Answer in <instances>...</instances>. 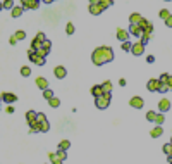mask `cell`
Returning <instances> with one entry per match:
<instances>
[{
  "mask_svg": "<svg viewBox=\"0 0 172 164\" xmlns=\"http://www.w3.org/2000/svg\"><path fill=\"white\" fill-rule=\"evenodd\" d=\"M36 2H40V0H36Z\"/></svg>",
  "mask_w": 172,
  "mask_h": 164,
  "instance_id": "cell-56",
  "label": "cell"
},
{
  "mask_svg": "<svg viewBox=\"0 0 172 164\" xmlns=\"http://www.w3.org/2000/svg\"><path fill=\"white\" fill-rule=\"evenodd\" d=\"M169 109H171V100H169V99H162V100L158 102V111L164 114V112H167Z\"/></svg>",
  "mask_w": 172,
  "mask_h": 164,
  "instance_id": "cell-7",
  "label": "cell"
},
{
  "mask_svg": "<svg viewBox=\"0 0 172 164\" xmlns=\"http://www.w3.org/2000/svg\"><path fill=\"white\" fill-rule=\"evenodd\" d=\"M100 5H102L103 9H109V7L112 5V0H100Z\"/></svg>",
  "mask_w": 172,
  "mask_h": 164,
  "instance_id": "cell-38",
  "label": "cell"
},
{
  "mask_svg": "<svg viewBox=\"0 0 172 164\" xmlns=\"http://www.w3.org/2000/svg\"><path fill=\"white\" fill-rule=\"evenodd\" d=\"M157 112H155V111H148V112H146V121H151V123H155V121H157Z\"/></svg>",
  "mask_w": 172,
  "mask_h": 164,
  "instance_id": "cell-24",
  "label": "cell"
},
{
  "mask_svg": "<svg viewBox=\"0 0 172 164\" xmlns=\"http://www.w3.org/2000/svg\"><path fill=\"white\" fill-rule=\"evenodd\" d=\"M127 38H129V31H126V29H117V40H121L124 43V41H127Z\"/></svg>",
  "mask_w": 172,
  "mask_h": 164,
  "instance_id": "cell-13",
  "label": "cell"
},
{
  "mask_svg": "<svg viewBox=\"0 0 172 164\" xmlns=\"http://www.w3.org/2000/svg\"><path fill=\"white\" fill-rule=\"evenodd\" d=\"M57 156H59V159H60V161H66V157H67V154H66V150H60V149L57 150Z\"/></svg>",
  "mask_w": 172,
  "mask_h": 164,
  "instance_id": "cell-41",
  "label": "cell"
},
{
  "mask_svg": "<svg viewBox=\"0 0 172 164\" xmlns=\"http://www.w3.org/2000/svg\"><path fill=\"white\" fill-rule=\"evenodd\" d=\"M36 87H38L40 90H43V92H45V90H48V80H45L43 76L36 78Z\"/></svg>",
  "mask_w": 172,
  "mask_h": 164,
  "instance_id": "cell-12",
  "label": "cell"
},
{
  "mask_svg": "<svg viewBox=\"0 0 172 164\" xmlns=\"http://www.w3.org/2000/svg\"><path fill=\"white\" fill-rule=\"evenodd\" d=\"M141 19H143V16H141V14H138V12H134V14H131V16H129V23H131V24H139Z\"/></svg>",
  "mask_w": 172,
  "mask_h": 164,
  "instance_id": "cell-17",
  "label": "cell"
},
{
  "mask_svg": "<svg viewBox=\"0 0 172 164\" xmlns=\"http://www.w3.org/2000/svg\"><path fill=\"white\" fill-rule=\"evenodd\" d=\"M36 54L41 55V57H47V55H48V50H45V48H40V50H38Z\"/></svg>",
  "mask_w": 172,
  "mask_h": 164,
  "instance_id": "cell-45",
  "label": "cell"
},
{
  "mask_svg": "<svg viewBox=\"0 0 172 164\" xmlns=\"http://www.w3.org/2000/svg\"><path fill=\"white\" fill-rule=\"evenodd\" d=\"M129 105L131 107H134V109H141V107H144V102H143L141 97H131Z\"/></svg>",
  "mask_w": 172,
  "mask_h": 164,
  "instance_id": "cell-4",
  "label": "cell"
},
{
  "mask_svg": "<svg viewBox=\"0 0 172 164\" xmlns=\"http://www.w3.org/2000/svg\"><path fill=\"white\" fill-rule=\"evenodd\" d=\"M131 48H133V43H131V41H124V43H122V50L129 52Z\"/></svg>",
  "mask_w": 172,
  "mask_h": 164,
  "instance_id": "cell-40",
  "label": "cell"
},
{
  "mask_svg": "<svg viewBox=\"0 0 172 164\" xmlns=\"http://www.w3.org/2000/svg\"><path fill=\"white\" fill-rule=\"evenodd\" d=\"M40 48H43V43H41V41H38L36 38H34V40L31 41V50H34V52H38Z\"/></svg>",
  "mask_w": 172,
  "mask_h": 164,
  "instance_id": "cell-25",
  "label": "cell"
},
{
  "mask_svg": "<svg viewBox=\"0 0 172 164\" xmlns=\"http://www.w3.org/2000/svg\"><path fill=\"white\" fill-rule=\"evenodd\" d=\"M102 88H103V93H112V81H103L102 83Z\"/></svg>",
  "mask_w": 172,
  "mask_h": 164,
  "instance_id": "cell-21",
  "label": "cell"
},
{
  "mask_svg": "<svg viewBox=\"0 0 172 164\" xmlns=\"http://www.w3.org/2000/svg\"><path fill=\"white\" fill-rule=\"evenodd\" d=\"M158 16H160L162 19H165V21H167V19H169V17H171V12H169V9H162Z\"/></svg>",
  "mask_w": 172,
  "mask_h": 164,
  "instance_id": "cell-29",
  "label": "cell"
},
{
  "mask_svg": "<svg viewBox=\"0 0 172 164\" xmlns=\"http://www.w3.org/2000/svg\"><path fill=\"white\" fill-rule=\"evenodd\" d=\"M21 5L24 9H38V2L36 0H21Z\"/></svg>",
  "mask_w": 172,
  "mask_h": 164,
  "instance_id": "cell-11",
  "label": "cell"
},
{
  "mask_svg": "<svg viewBox=\"0 0 172 164\" xmlns=\"http://www.w3.org/2000/svg\"><path fill=\"white\" fill-rule=\"evenodd\" d=\"M165 83H167V85H169V88L172 90V76L171 74H169V78H167V81H165Z\"/></svg>",
  "mask_w": 172,
  "mask_h": 164,
  "instance_id": "cell-47",
  "label": "cell"
},
{
  "mask_svg": "<svg viewBox=\"0 0 172 164\" xmlns=\"http://www.w3.org/2000/svg\"><path fill=\"white\" fill-rule=\"evenodd\" d=\"M36 117H38V114H36L34 111H28V112H26V119H28V123H33V121H36Z\"/></svg>",
  "mask_w": 172,
  "mask_h": 164,
  "instance_id": "cell-23",
  "label": "cell"
},
{
  "mask_svg": "<svg viewBox=\"0 0 172 164\" xmlns=\"http://www.w3.org/2000/svg\"><path fill=\"white\" fill-rule=\"evenodd\" d=\"M22 11H24V7H22V5H16L10 14H12V17H19L21 14H22Z\"/></svg>",
  "mask_w": 172,
  "mask_h": 164,
  "instance_id": "cell-22",
  "label": "cell"
},
{
  "mask_svg": "<svg viewBox=\"0 0 172 164\" xmlns=\"http://www.w3.org/2000/svg\"><path fill=\"white\" fill-rule=\"evenodd\" d=\"M100 4V0H89V5H98Z\"/></svg>",
  "mask_w": 172,
  "mask_h": 164,
  "instance_id": "cell-51",
  "label": "cell"
},
{
  "mask_svg": "<svg viewBox=\"0 0 172 164\" xmlns=\"http://www.w3.org/2000/svg\"><path fill=\"white\" fill-rule=\"evenodd\" d=\"M2 7H4L5 11H7V9H10V11H12L16 5H14V0H4V2H2Z\"/></svg>",
  "mask_w": 172,
  "mask_h": 164,
  "instance_id": "cell-27",
  "label": "cell"
},
{
  "mask_svg": "<svg viewBox=\"0 0 172 164\" xmlns=\"http://www.w3.org/2000/svg\"><path fill=\"white\" fill-rule=\"evenodd\" d=\"M43 48L50 52V48H52V43H50V40H45V41H43Z\"/></svg>",
  "mask_w": 172,
  "mask_h": 164,
  "instance_id": "cell-44",
  "label": "cell"
},
{
  "mask_svg": "<svg viewBox=\"0 0 172 164\" xmlns=\"http://www.w3.org/2000/svg\"><path fill=\"white\" fill-rule=\"evenodd\" d=\"M119 85H121V87H126V80H119Z\"/></svg>",
  "mask_w": 172,
  "mask_h": 164,
  "instance_id": "cell-53",
  "label": "cell"
},
{
  "mask_svg": "<svg viewBox=\"0 0 172 164\" xmlns=\"http://www.w3.org/2000/svg\"><path fill=\"white\" fill-rule=\"evenodd\" d=\"M43 2H45V4H52V2H54V0H43Z\"/></svg>",
  "mask_w": 172,
  "mask_h": 164,
  "instance_id": "cell-54",
  "label": "cell"
},
{
  "mask_svg": "<svg viewBox=\"0 0 172 164\" xmlns=\"http://www.w3.org/2000/svg\"><path fill=\"white\" fill-rule=\"evenodd\" d=\"M34 38H36L38 41H41V43H43V41L47 40V36H45V33H38L36 36H34Z\"/></svg>",
  "mask_w": 172,
  "mask_h": 164,
  "instance_id": "cell-43",
  "label": "cell"
},
{
  "mask_svg": "<svg viewBox=\"0 0 172 164\" xmlns=\"http://www.w3.org/2000/svg\"><path fill=\"white\" fill-rule=\"evenodd\" d=\"M146 88L150 90V92H158V90H160V80L151 78L150 81H148V85H146Z\"/></svg>",
  "mask_w": 172,
  "mask_h": 164,
  "instance_id": "cell-6",
  "label": "cell"
},
{
  "mask_svg": "<svg viewBox=\"0 0 172 164\" xmlns=\"http://www.w3.org/2000/svg\"><path fill=\"white\" fill-rule=\"evenodd\" d=\"M2 100L5 104H14L17 100V97L14 95V93H10V92H4V93H2Z\"/></svg>",
  "mask_w": 172,
  "mask_h": 164,
  "instance_id": "cell-8",
  "label": "cell"
},
{
  "mask_svg": "<svg viewBox=\"0 0 172 164\" xmlns=\"http://www.w3.org/2000/svg\"><path fill=\"white\" fill-rule=\"evenodd\" d=\"M146 61L151 64V62H155V57H153V55H148V57H146Z\"/></svg>",
  "mask_w": 172,
  "mask_h": 164,
  "instance_id": "cell-50",
  "label": "cell"
},
{
  "mask_svg": "<svg viewBox=\"0 0 172 164\" xmlns=\"http://www.w3.org/2000/svg\"><path fill=\"white\" fill-rule=\"evenodd\" d=\"M150 135H151L153 138L162 137V135H164V130H162V126H155V128H153V130L150 131Z\"/></svg>",
  "mask_w": 172,
  "mask_h": 164,
  "instance_id": "cell-20",
  "label": "cell"
},
{
  "mask_svg": "<svg viewBox=\"0 0 172 164\" xmlns=\"http://www.w3.org/2000/svg\"><path fill=\"white\" fill-rule=\"evenodd\" d=\"M43 97H45L47 100H50V99H54V92H52L50 88H48V90H45V92H43Z\"/></svg>",
  "mask_w": 172,
  "mask_h": 164,
  "instance_id": "cell-36",
  "label": "cell"
},
{
  "mask_svg": "<svg viewBox=\"0 0 172 164\" xmlns=\"http://www.w3.org/2000/svg\"><path fill=\"white\" fill-rule=\"evenodd\" d=\"M167 78H169V74H167V73H164V74L160 76L158 80H160V81H162V83H165V81H167Z\"/></svg>",
  "mask_w": 172,
  "mask_h": 164,
  "instance_id": "cell-46",
  "label": "cell"
},
{
  "mask_svg": "<svg viewBox=\"0 0 172 164\" xmlns=\"http://www.w3.org/2000/svg\"><path fill=\"white\" fill-rule=\"evenodd\" d=\"M9 43H10V45H16V43H17V38H16V36L9 38Z\"/></svg>",
  "mask_w": 172,
  "mask_h": 164,
  "instance_id": "cell-48",
  "label": "cell"
},
{
  "mask_svg": "<svg viewBox=\"0 0 172 164\" xmlns=\"http://www.w3.org/2000/svg\"><path fill=\"white\" fill-rule=\"evenodd\" d=\"M5 111L9 112V114H12V112H14V107H10V105H7V107H5Z\"/></svg>",
  "mask_w": 172,
  "mask_h": 164,
  "instance_id": "cell-52",
  "label": "cell"
},
{
  "mask_svg": "<svg viewBox=\"0 0 172 164\" xmlns=\"http://www.w3.org/2000/svg\"><path fill=\"white\" fill-rule=\"evenodd\" d=\"M102 50H103V55H105V61L107 62H110L114 59V50L110 47H102Z\"/></svg>",
  "mask_w": 172,
  "mask_h": 164,
  "instance_id": "cell-14",
  "label": "cell"
},
{
  "mask_svg": "<svg viewBox=\"0 0 172 164\" xmlns=\"http://www.w3.org/2000/svg\"><path fill=\"white\" fill-rule=\"evenodd\" d=\"M169 85H167V83H162L160 81V90H158V92H162V93H165V92H169Z\"/></svg>",
  "mask_w": 172,
  "mask_h": 164,
  "instance_id": "cell-39",
  "label": "cell"
},
{
  "mask_svg": "<svg viewBox=\"0 0 172 164\" xmlns=\"http://www.w3.org/2000/svg\"><path fill=\"white\" fill-rule=\"evenodd\" d=\"M91 61H93L95 66H103V64L107 62V61H105V55H103L102 47L95 48V52H93V55H91Z\"/></svg>",
  "mask_w": 172,
  "mask_h": 164,
  "instance_id": "cell-1",
  "label": "cell"
},
{
  "mask_svg": "<svg viewBox=\"0 0 172 164\" xmlns=\"http://www.w3.org/2000/svg\"><path fill=\"white\" fill-rule=\"evenodd\" d=\"M155 123H157V126H162V124L165 123V117H164V114H162V112H158L157 121H155Z\"/></svg>",
  "mask_w": 172,
  "mask_h": 164,
  "instance_id": "cell-33",
  "label": "cell"
},
{
  "mask_svg": "<svg viewBox=\"0 0 172 164\" xmlns=\"http://www.w3.org/2000/svg\"><path fill=\"white\" fill-rule=\"evenodd\" d=\"M129 33L134 35V36H139L141 38V35H143V29L139 24H129Z\"/></svg>",
  "mask_w": 172,
  "mask_h": 164,
  "instance_id": "cell-10",
  "label": "cell"
},
{
  "mask_svg": "<svg viewBox=\"0 0 172 164\" xmlns=\"http://www.w3.org/2000/svg\"><path fill=\"white\" fill-rule=\"evenodd\" d=\"M28 124H29V133L31 135H34L36 131H40V128H41V124L38 121H33V123H28Z\"/></svg>",
  "mask_w": 172,
  "mask_h": 164,
  "instance_id": "cell-19",
  "label": "cell"
},
{
  "mask_svg": "<svg viewBox=\"0 0 172 164\" xmlns=\"http://www.w3.org/2000/svg\"><path fill=\"white\" fill-rule=\"evenodd\" d=\"M131 52L133 55H141L144 52V43L141 41H136V43H133V48H131Z\"/></svg>",
  "mask_w": 172,
  "mask_h": 164,
  "instance_id": "cell-5",
  "label": "cell"
},
{
  "mask_svg": "<svg viewBox=\"0 0 172 164\" xmlns=\"http://www.w3.org/2000/svg\"><path fill=\"white\" fill-rule=\"evenodd\" d=\"M48 130H50V124H48V121H47V123H41V128H40V131H43V133H47Z\"/></svg>",
  "mask_w": 172,
  "mask_h": 164,
  "instance_id": "cell-42",
  "label": "cell"
},
{
  "mask_svg": "<svg viewBox=\"0 0 172 164\" xmlns=\"http://www.w3.org/2000/svg\"><path fill=\"white\" fill-rule=\"evenodd\" d=\"M36 121H38V123H47V116H45V114H43V112H38V117H36Z\"/></svg>",
  "mask_w": 172,
  "mask_h": 164,
  "instance_id": "cell-35",
  "label": "cell"
},
{
  "mask_svg": "<svg viewBox=\"0 0 172 164\" xmlns=\"http://www.w3.org/2000/svg\"><path fill=\"white\" fill-rule=\"evenodd\" d=\"M165 24H167L169 28H172V16H171V17H169L167 21H165Z\"/></svg>",
  "mask_w": 172,
  "mask_h": 164,
  "instance_id": "cell-49",
  "label": "cell"
},
{
  "mask_svg": "<svg viewBox=\"0 0 172 164\" xmlns=\"http://www.w3.org/2000/svg\"><path fill=\"white\" fill-rule=\"evenodd\" d=\"M48 104H50V107H59V105H60V100H59L57 97H54V99L48 100Z\"/></svg>",
  "mask_w": 172,
  "mask_h": 164,
  "instance_id": "cell-31",
  "label": "cell"
},
{
  "mask_svg": "<svg viewBox=\"0 0 172 164\" xmlns=\"http://www.w3.org/2000/svg\"><path fill=\"white\" fill-rule=\"evenodd\" d=\"M171 144H172V140H171Z\"/></svg>",
  "mask_w": 172,
  "mask_h": 164,
  "instance_id": "cell-57",
  "label": "cell"
},
{
  "mask_svg": "<svg viewBox=\"0 0 172 164\" xmlns=\"http://www.w3.org/2000/svg\"><path fill=\"white\" fill-rule=\"evenodd\" d=\"M162 150L167 154V157H169V156H172V144H165L164 147H162Z\"/></svg>",
  "mask_w": 172,
  "mask_h": 164,
  "instance_id": "cell-30",
  "label": "cell"
},
{
  "mask_svg": "<svg viewBox=\"0 0 172 164\" xmlns=\"http://www.w3.org/2000/svg\"><path fill=\"white\" fill-rule=\"evenodd\" d=\"M88 11H89V14H93V16H98V14H102V11H105L100 4L98 5H89L88 7Z\"/></svg>",
  "mask_w": 172,
  "mask_h": 164,
  "instance_id": "cell-16",
  "label": "cell"
},
{
  "mask_svg": "<svg viewBox=\"0 0 172 164\" xmlns=\"http://www.w3.org/2000/svg\"><path fill=\"white\" fill-rule=\"evenodd\" d=\"M69 147H71V142H69V140H62L60 144H59V149H60V150H67Z\"/></svg>",
  "mask_w": 172,
  "mask_h": 164,
  "instance_id": "cell-28",
  "label": "cell"
},
{
  "mask_svg": "<svg viewBox=\"0 0 172 164\" xmlns=\"http://www.w3.org/2000/svg\"><path fill=\"white\" fill-rule=\"evenodd\" d=\"M28 57H29V61L34 62L36 66H45V57L38 55L34 50H29V52H28Z\"/></svg>",
  "mask_w": 172,
  "mask_h": 164,
  "instance_id": "cell-3",
  "label": "cell"
},
{
  "mask_svg": "<svg viewBox=\"0 0 172 164\" xmlns=\"http://www.w3.org/2000/svg\"><path fill=\"white\" fill-rule=\"evenodd\" d=\"M14 36L17 38V41H19V40H24V38H26V33H24L22 29H19V31H16V33H14Z\"/></svg>",
  "mask_w": 172,
  "mask_h": 164,
  "instance_id": "cell-32",
  "label": "cell"
},
{
  "mask_svg": "<svg viewBox=\"0 0 172 164\" xmlns=\"http://www.w3.org/2000/svg\"><path fill=\"white\" fill-rule=\"evenodd\" d=\"M110 99H112V95L110 93H103L102 97H98V99H95V105L98 107V109H107L110 104Z\"/></svg>",
  "mask_w": 172,
  "mask_h": 164,
  "instance_id": "cell-2",
  "label": "cell"
},
{
  "mask_svg": "<svg viewBox=\"0 0 172 164\" xmlns=\"http://www.w3.org/2000/svg\"><path fill=\"white\" fill-rule=\"evenodd\" d=\"M66 33H67V35L74 33V24H72V23H67V26H66Z\"/></svg>",
  "mask_w": 172,
  "mask_h": 164,
  "instance_id": "cell-37",
  "label": "cell"
},
{
  "mask_svg": "<svg viewBox=\"0 0 172 164\" xmlns=\"http://www.w3.org/2000/svg\"><path fill=\"white\" fill-rule=\"evenodd\" d=\"M54 74L57 80H62V78H66V74H67V71H66V68L64 66H57V68L54 69Z\"/></svg>",
  "mask_w": 172,
  "mask_h": 164,
  "instance_id": "cell-9",
  "label": "cell"
},
{
  "mask_svg": "<svg viewBox=\"0 0 172 164\" xmlns=\"http://www.w3.org/2000/svg\"><path fill=\"white\" fill-rule=\"evenodd\" d=\"M151 38V31H143V35H141V43H144V45H146V43H148V40H150Z\"/></svg>",
  "mask_w": 172,
  "mask_h": 164,
  "instance_id": "cell-26",
  "label": "cell"
},
{
  "mask_svg": "<svg viewBox=\"0 0 172 164\" xmlns=\"http://www.w3.org/2000/svg\"><path fill=\"white\" fill-rule=\"evenodd\" d=\"M91 95L95 97V99L102 97V95H103V88H102V85H95V87L91 88Z\"/></svg>",
  "mask_w": 172,
  "mask_h": 164,
  "instance_id": "cell-15",
  "label": "cell"
},
{
  "mask_svg": "<svg viewBox=\"0 0 172 164\" xmlns=\"http://www.w3.org/2000/svg\"><path fill=\"white\" fill-rule=\"evenodd\" d=\"M48 159H50V162H52V164H62V162H64V161L59 159L57 152H48Z\"/></svg>",
  "mask_w": 172,
  "mask_h": 164,
  "instance_id": "cell-18",
  "label": "cell"
},
{
  "mask_svg": "<svg viewBox=\"0 0 172 164\" xmlns=\"http://www.w3.org/2000/svg\"><path fill=\"white\" fill-rule=\"evenodd\" d=\"M165 2H171V0H165Z\"/></svg>",
  "mask_w": 172,
  "mask_h": 164,
  "instance_id": "cell-55",
  "label": "cell"
},
{
  "mask_svg": "<svg viewBox=\"0 0 172 164\" xmlns=\"http://www.w3.org/2000/svg\"><path fill=\"white\" fill-rule=\"evenodd\" d=\"M21 74H22V76H29V74H31V68L22 66V68H21Z\"/></svg>",
  "mask_w": 172,
  "mask_h": 164,
  "instance_id": "cell-34",
  "label": "cell"
}]
</instances>
